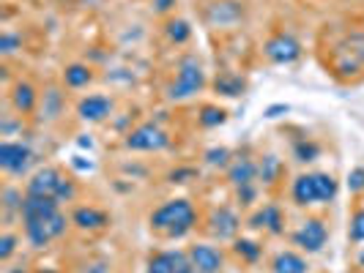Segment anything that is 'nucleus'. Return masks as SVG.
<instances>
[{"label": "nucleus", "instance_id": "obj_19", "mask_svg": "<svg viewBox=\"0 0 364 273\" xmlns=\"http://www.w3.org/2000/svg\"><path fill=\"white\" fill-rule=\"evenodd\" d=\"M252 227H261V230H268V233H279L282 230V213L274 205H265L263 211L252 219Z\"/></svg>", "mask_w": 364, "mask_h": 273}, {"label": "nucleus", "instance_id": "obj_27", "mask_svg": "<svg viewBox=\"0 0 364 273\" xmlns=\"http://www.w3.org/2000/svg\"><path fill=\"white\" fill-rule=\"evenodd\" d=\"M222 121H225V112L217 110V107H205L203 115H200V123H203V126H219Z\"/></svg>", "mask_w": 364, "mask_h": 273}, {"label": "nucleus", "instance_id": "obj_18", "mask_svg": "<svg viewBox=\"0 0 364 273\" xmlns=\"http://www.w3.org/2000/svg\"><path fill=\"white\" fill-rule=\"evenodd\" d=\"M274 273H307V260L293 251H282L274 257Z\"/></svg>", "mask_w": 364, "mask_h": 273}, {"label": "nucleus", "instance_id": "obj_34", "mask_svg": "<svg viewBox=\"0 0 364 273\" xmlns=\"http://www.w3.org/2000/svg\"><path fill=\"white\" fill-rule=\"evenodd\" d=\"M279 112H288V104H277V107H268V110H265L268 118H277Z\"/></svg>", "mask_w": 364, "mask_h": 273}, {"label": "nucleus", "instance_id": "obj_12", "mask_svg": "<svg viewBox=\"0 0 364 273\" xmlns=\"http://www.w3.org/2000/svg\"><path fill=\"white\" fill-rule=\"evenodd\" d=\"M326 238H329V230L323 227V221L321 219H307L301 224V230L293 235V243L304 251H321Z\"/></svg>", "mask_w": 364, "mask_h": 273}, {"label": "nucleus", "instance_id": "obj_23", "mask_svg": "<svg viewBox=\"0 0 364 273\" xmlns=\"http://www.w3.org/2000/svg\"><path fill=\"white\" fill-rule=\"evenodd\" d=\"M167 36H170V41L184 44V41H189L192 28H189V22H184V20H173V22H167Z\"/></svg>", "mask_w": 364, "mask_h": 273}, {"label": "nucleus", "instance_id": "obj_5", "mask_svg": "<svg viewBox=\"0 0 364 273\" xmlns=\"http://www.w3.org/2000/svg\"><path fill=\"white\" fill-rule=\"evenodd\" d=\"M167 145H170V137H167L165 128H159L156 123H143V126H137L134 131L126 134V148L129 151L154 153L165 151Z\"/></svg>", "mask_w": 364, "mask_h": 273}, {"label": "nucleus", "instance_id": "obj_13", "mask_svg": "<svg viewBox=\"0 0 364 273\" xmlns=\"http://www.w3.org/2000/svg\"><path fill=\"white\" fill-rule=\"evenodd\" d=\"M112 112V98L94 93V96H85L80 104H77V115L88 123H99Z\"/></svg>", "mask_w": 364, "mask_h": 273}, {"label": "nucleus", "instance_id": "obj_36", "mask_svg": "<svg viewBox=\"0 0 364 273\" xmlns=\"http://www.w3.org/2000/svg\"><path fill=\"white\" fill-rule=\"evenodd\" d=\"M38 273H58V271H38Z\"/></svg>", "mask_w": 364, "mask_h": 273}, {"label": "nucleus", "instance_id": "obj_21", "mask_svg": "<svg viewBox=\"0 0 364 273\" xmlns=\"http://www.w3.org/2000/svg\"><path fill=\"white\" fill-rule=\"evenodd\" d=\"M241 17V8L235 3H217L211 8V22L214 25H233Z\"/></svg>", "mask_w": 364, "mask_h": 273}, {"label": "nucleus", "instance_id": "obj_2", "mask_svg": "<svg viewBox=\"0 0 364 273\" xmlns=\"http://www.w3.org/2000/svg\"><path fill=\"white\" fill-rule=\"evenodd\" d=\"M337 197V181L329 172H310L298 175L293 181V200L298 205H315V202H331Z\"/></svg>", "mask_w": 364, "mask_h": 273}, {"label": "nucleus", "instance_id": "obj_28", "mask_svg": "<svg viewBox=\"0 0 364 273\" xmlns=\"http://www.w3.org/2000/svg\"><path fill=\"white\" fill-rule=\"evenodd\" d=\"M351 241H356V243L364 241V211H359L351 219Z\"/></svg>", "mask_w": 364, "mask_h": 273}, {"label": "nucleus", "instance_id": "obj_3", "mask_svg": "<svg viewBox=\"0 0 364 273\" xmlns=\"http://www.w3.org/2000/svg\"><path fill=\"white\" fill-rule=\"evenodd\" d=\"M28 194H38V197H55L58 202H71L77 197V186L71 181H66L58 170L52 167H44L38 170L34 178L28 181Z\"/></svg>", "mask_w": 364, "mask_h": 273}, {"label": "nucleus", "instance_id": "obj_10", "mask_svg": "<svg viewBox=\"0 0 364 273\" xmlns=\"http://www.w3.org/2000/svg\"><path fill=\"white\" fill-rule=\"evenodd\" d=\"M148 273H198L184 251H159L148 260Z\"/></svg>", "mask_w": 364, "mask_h": 273}, {"label": "nucleus", "instance_id": "obj_16", "mask_svg": "<svg viewBox=\"0 0 364 273\" xmlns=\"http://www.w3.org/2000/svg\"><path fill=\"white\" fill-rule=\"evenodd\" d=\"M71 221L80 230H101V227H107V213L96 211V208H77L71 213Z\"/></svg>", "mask_w": 364, "mask_h": 273}, {"label": "nucleus", "instance_id": "obj_30", "mask_svg": "<svg viewBox=\"0 0 364 273\" xmlns=\"http://www.w3.org/2000/svg\"><path fill=\"white\" fill-rule=\"evenodd\" d=\"M14 249H17V238H14L11 233H6V235L0 238V260H8V257L14 254Z\"/></svg>", "mask_w": 364, "mask_h": 273}, {"label": "nucleus", "instance_id": "obj_31", "mask_svg": "<svg viewBox=\"0 0 364 273\" xmlns=\"http://www.w3.org/2000/svg\"><path fill=\"white\" fill-rule=\"evenodd\" d=\"M17 44H20V38H17L14 33H3V36H0V50H3V55H11V52L17 50Z\"/></svg>", "mask_w": 364, "mask_h": 273}, {"label": "nucleus", "instance_id": "obj_11", "mask_svg": "<svg viewBox=\"0 0 364 273\" xmlns=\"http://www.w3.org/2000/svg\"><path fill=\"white\" fill-rule=\"evenodd\" d=\"M189 263L195 265L198 273H219L222 271V251L217 246H208V243H195L189 246Z\"/></svg>", "mask_w": 364, "mask_h": 273}, {"label": "nucleus", "instance_id": "obj_37", "mask_svg": "<svg viewBox=\"0 0 364 273\" xmlns=\"http://www.w3.org/2000/svg\"><path fill=\"white\" fill-rule=\"evenodd\" d=\"M359 260H362V265H364V251H362V257H359Z\"/></svg>", "mask_w": 364, "mask_h": 273}, {"label": "nucleus", "instance_id": "obj_32", "mask_svg": "<svg viewBox=\"0 0 364 273\" xmlns=\"http://www.w3.org/2000/svg\"><path fill=\"white\" fill-rule=\"evenodd\" d=\"M348 183H351V189H354V191H362L364 189V170H354V172H351V178H348Z\"/></svg>", "mask_w": 364, "mask_h": 273}, {"label": "nucleus", "instance_id": "obj_20", "mask_svg": "<svg viewBox=\"0 0 364 273\" xmlns=\"http://www.w3.org/2000/svg\"><path fill=\"white\" fill-rule=\"evenodd\" d=\"M94 80V74H91V68L88 66H82V63H74V66H68L66 71H64V82H66L68 88H85L88 82Z\"/></svg>", "mask_w": 364, "mask_h": 273}, {"label": "nucleus", "instance_id": "obj_24", "mask_svg": "<svg viewBox=\"0 0 364 273\" xmlns=\"http://www.w3.org/2000/svg\"><path fill=\"white\" fill-rule=\"evenodd\" d=\"M235 254L244 257L247 263H255L261 257V246L255 241H235Z\"/></svg>", "mask_w": 364, "mask_h": 273}, {"label": "nucleus", "instance_id": "obj_9", "mask_svg": "<svg viewBox=\"0 0 364 273\" xmlns=\"http://www.w3.org/2000/svg\"><path fill=\"white\" fill-rule=\"evenodd\" d=\"M301 55V47H298V41L293 36H288V33H277V36H271L268 41H265V58L271 63H279V66H285V63H293Z\"/></svg>", "mask_w": 364, "mask_h": 273}, {"label": "nucleus", "instance_id": "obj_14", "mask_svg": "<svg viewBox=\"0 0 364 273\" xmlns=\"http://www.w3.org/2000/svg\"><path fill=\"white\" fill-rule=\"evenodd\" d=\"M238 227H241V221H238V216H235L231 208H219V211H214V216H211V233H214V238H219V241L235 238Z\"/></svg>", "mask_w": 364, "mask_h": 273}, {"label": "nucleus", "instance_id": "obj_22", "mask_svg": "<svg viewBox=\"0 0 364 273\" xmlns=\"http://www.w3.org/2000/svg\"><path fill=\"white\" fill-rule=\"evenodd\" d=\"M64 110V98L58 91H47L44 93V107H41V121H55Z\"/></svg>", "mask_w": 364, "mask_h": 273}, {"label": "nucleus", "instance_id": "obj_15", "mask_svg": "<svg viewBox=\"0 0 364 273\" xmlns=\"http://www.w3.org/2000/svg\"><path fill=\"white\" fill-rule=\"evenodd\" d=\"M255 175H258V164H255L252 158H235V164H233L231 172H228V178H231V183L235 189L252 186Z\"/></svg>", "mask_w": 364, "mask_h": 273}, {"label": "nucleus", "instance_id": "obj_6", "mask_svg": "<svg viewBox=\"0 0 364 273\" xmlns=\"http://www.w3.org/2000/svg\"><path fill=\"white\" fill-rule=\"evenodd\" d=\"M66 216L64 213H55L52 219H47V221H36V224H25V238L31 241L34 249H44L50 241H55V238H61L64 233H66Z\"/></svg>", "mask_w": 364, "mask_h": 273}, {"label": "nucleus", "instance_id": "obj_7", "mask_svg": "<svg viewBox=\"0 0 364 273\" xmlns=\"http://www.w3.org/2000/svg\"><path fill=\"white\" fill-rule=\"evenodd\" d=\"M34 164V151L22 142H3L0 145V167L8 175H25Z\"/></svg>", "mask_w": 364, "mask_h": 273}, {"label": "nucleus", "instance_id": "obj_17", "mask_svg": "<svg viewBox=\"0 0 364 273\" xmlns=\"http://www.w3.org/2000/svg\"><path fill=\"white\" fill-rule=\"evenodd\" d=\"M11 101H14L17 112L28 115V112H34L36 110L38 96H36V91H34V85H31V82H20V85L14 88V93H11Z\"/></svg>", "mask_w": 364, "mask_h": 273}, {"label": "nucleus", "instance_id": "obj_4", "mask_svg": "<svg viewBox=\"0 0 364 273\" xmlns=\"http://www.w3.org/2000/svg\"><path fill=\"white\" fill-rule=\"evenodd\" d=\"M205 85V74H203V66L195 55H187L184 61L178 63V77L175 82L167 88V96L173 101H184V98H192L195 93L203 91Z\"/></svg>", "mask_w": 364, "mask_h": 273}, {"label": "nucleus", "instance_id": "obj_1", "mask_svg": "<svg viewBox=\"0 0 364 273\" xmlns=\"http://www.w3.org/2000/svg\"><path fill=\"white\" fill-rule=\"evenodd\" d=\"M151 227L165 235V238H184L195 230L198 224V211L192 208L189 200H170L151 213Z\"/></svg>", "mask_w": 364, "mask_h": 273}, {"label": "nucleus", "instance_id": "obj_25", "mask_svg": "<svg viewBox=\"0 0 364 273\" xmlns=\"http://www.w3.org/2000/svg\"><path fill=\"white\" fill-rule=\"evenodd\" d=\"M241 88H244V82L238 77H219L217 80V91L225 93V96H238Z\"/></svg>", "mask_w": 364, "mask_h": 273}, {"label": "nucleus", "instance_id": "obj_26", "mask_svg": "<svg viewBox=\"0 0 364 273\" xmlns=\"http://www.w3.org/2000/svg\"><path fill=\"white\" fill-rule=\"evenodd\" d=\"M258 172H261V178H263L265 183H271L277 178V172H279V161H277L274 156H265L263 164L258 167Z\"/></svg>", "mask_w": 364, "mask_h": 273}, {"label": "nucleus", "instance_id": "obj_35", "mask_svg": "<svg viewBox=\"0 0 364 273\" xmlns=\"http://www.w3.org/2000/svg\"><path fill=\"white\" fill-rule=\"evenodd\" d=\"M154 6H156V11H167L173 6V0H154Z\"/></svg>", "mask_w": 364, "mask_h": 273}, {"label": "nucleus", "instance_id": "obj_8", "mask_svg": "<svg viewBox=\"0 0 364 273\" xmlns=\"http://www.w3.org/2000/svg\"><path fill=\"white\" fill-rule=\"evenodd\" d=\"M58 211V200L55 197H38V194H25L20 202V216L25 224H36V221H47Z\"/></svg>", "mask_w": 364, "mask_h": 273}, {"label": "nucleus", "instance_id": "obj_33", "mask_svg": "<svg viewBox=\"0 0 364 273\" xmlns=\"http://www.w3.org/2000/svg\"><path fill=\"white\" fill-rule=\"evenodd\" d=\"M225 158H228V151H225V148L208 153V161H211V164H225Z\"/></svg>", "mask_w": 364, "mask_h": 273}, {"label": "nucleus", "instance_id": "obj_29", "mask_svg": "<svg viewBox=\"0 0 364 273\" xmlns=\"http://www.w3.org/2000/svg\"><path fill=\"white\" fill-rule=\"evenodd\" d=\"M315 156H318V145H312V142H298L296 145L298 161H312Z\"/></svg>", "mask_w": 364, "mask_h": 273}]
</instances>
